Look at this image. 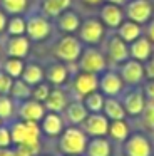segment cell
I'll use <instances>...</instances> for the list:
<instances>
[{
	"instance_id": "6da1fadb",
	"label": "cell",
	"mask_w": 154,
	"mask_h": 156,
	"mask_svg": "<svg viewBox=\"0 0 154 156\" xmlns=\"http://www.w3.org/2000/svg\"><path fill=\"white\" fill-rule=\"evenodd\" d=\"M10 136H12L13 146H23L33 156H39L40 151V126L33 121H22L19 118H13L9 124Z\"/></svg>"
},
{
	"instance_id": "7a4b0ae2",
	"label": "cell",
	"mask_w": 154,
	"mask_h": 156,
	"mask_svg": "<svg viewBox=\"0 0 154 156\" xmlns=\"http://www.w3.org/2000/svg\"><path fill=\"white\" fill-rule=\"evenodd\" d=\"M25 35L30 42H45L54 37V20L44 15L37 7H32L25 14Z\"/></svg>"
},
{
	"instance_id": "3957f363",
	"label": "cell",
	"mask_w": 154,
	"mask_h": 156,
	"mask_svg": "<svg viewBox=\"0 0 154 156\" xmlns=\"http://www.w3.org/2000/svg\"><path fill=\"white\" fill-rule=\"evenodd\" d=\"M89 141V136L84 133L80 126H65L60 133L57 148L62 156H82L86 153V146Z\"/></svg>"
},
{
	"instance_id": "277c9868",
	"label": "cell",
	"mask_w": 154,
	"mask_h": 156,
	"mask_svg": "<svg viewBox=\"0 0 154 156\" xmlns=\"http://www.w3.org/2000/svg\"><path fill=\"white\" fill-rule=\"evenodd\" d=\"M84 49V44L75 34H62L55 39L52 45L54 59L65 64H75L77 59L80 57V52Z\"/></svg>"
},
{
	"instance_id": "5b68a950",
	"label": "cell",
	"mask_w": 154,
	"mask_h": 156,
	"mask_svg": "<svg viewBox=\"0 0 154 156\" xmlns=\"http://www.w3.org/2000/svg\"><path fill=\"white\" fill-rule=\"evenodd\" d=\"M75 66H77V71L92 72V74L99 76L100 72H104L109 67V62H107L106 54L102 52L100 45H84Z\"/></svg>"
},
{
	"instance_id": "8992f818",
	"label": "cell",
	"mask_w": 154,
	"mask_h": 156,
	"mask_svg": "<svg viewBox=\"0 0 154 156\" xmlns=\"http://www.w3.org/2000/svg\"><path fill=\"white\" fill-rule=\"evenodd\" d=\"M100 49L106 54L109 67H117L119 64H122L124 61L129 59V45L114 30H107L106 37H104L102 44H100Z\"/></svg>"
},
{
	"instance_id": "52a82bcc",
	"label": "cell",
	"mask_w": 154,
	"mask_h": 156,
	"mask_svg": "<svg viewBox=\"0 0 154 156\" xmlns=\"http://www.w3.org/2000/svg\"><path fill=\"white\" fill-rule=\"evenodd\" d=\"M107 34L106 25L100 22L97 15H89V17L82 19L80 27L77 30V37L80 39L84 45H100Z\"/></svg>"
},
{
	"instance_id": "ba28073f",
	"label": "cell",
	"mask_w": 154,
	"mask_h": 156,
	"mask_svg": "<svg viewBox=\"0 0 154 156\" xmlns=\"http://www.w3.org/2000/svg\"><path fill=\"white\" fill-rule=\"evenodd\" d=\"M122 108L126 111L127 118H139L142 112L144 106H146V96H144L142 86H126L124 91L119 96Z\"/></svg>"
},
{
	"instance_id": "9c48e42d",
	"label": "cell",
	"mask_w": 154,
	"mask_h": 156,
	"mask_svg": "<svg viewBox=\"0 0 154 156\" xmlns=\"http://www.w3.org/2000/svg\"><path fill=\"white\" fill-rule=\"evenodd\" d=\"M69 87H70V92L74 94V98L82 101V98H86L87 94L99 89V76L92 74V72L77 71L70 76Z\"/></svg>"
},
{
	"instance_id": "30bf717a",
	"label": "cell",
	"mask_w": 154,
	"mask_h": 156,
	"mask_svg": "<svg viewBox=\"0 0 154 156\" xmlns=\"http://www.w3.org/2000/svg\"><path fill=\"white\" fill-rule=\"evenodd\" d=\"M122 9L127 20L139 25L147 24L154 17V0H127Z\"/></svg>"
},
{
	"instance_id": "8fae6325",
	"label": "cell",
	"mask_w": 154,
	"mask_h": 156,
	"mask_svg": "<svg viewBox=\"0 0 154 156\" xmlns=\"http://www.w3.org/2000/svg\"><path fill=\"white\" fill-rule=\"evenodd\" d=\"M122 151L124 156H152V143L146 133L136 131L122 143Z\"/></svg>"
},
{
	"instance_id": "7c38bea8",
	"label": "cell",
	"mask_w": 154,
	"mask_h": 156,
	"mask_svg": "<svg viewBox=\"0 0 154 156\" xmlns=\"http://www.w3.org/2000/svg\"><path fill=\"white\" fill-rule=\"evenodd\" d=\"M124 87L126 84L116 67H107L104 72L99 74V91L106 98H119Z\"/></svg>"
},
{
	"instance_id": "4fadbf2b",
	"label": "cell",
	"mask_w": 154,
	"mask_h": 156,
	"mask_svg": "<svg viewBox=\"0 0 154 156\" xmlns=\"http://www.w3.org/2000/svg\"><path fill=\"white\" fill-rule=\"evenodd\" d=\"M117 72L122 77L124 84L126 86H141L146 79V74H144V64L136 59H127L122 64L117 66Z\"/></svg>"
},
{
	"instance_id": "5bb4252c",
	"label": "cell",
	"mask_w": 154,
	"mask_h": 156,
	"mask_svg": "<svg viewBox=\"0 0 154 156\" xmlns=\"http://www.w3.org/2000/svg\"><path fill=\"white\" fill-rule=\"evenodd\" d=\"M32 42L27 35H7L2 44V51L5 57L25 59L30 54Z\"/></svg>"
},
{
	"instance_id": "9a60e30c",
	"label": "cell",
	"mask_w": 154,
	"mask_h": 156,
	"mask_svg": "<svg viewBox=\"0 0 154 156\" xmlns=\"http://www.w3.org/2000/svg\"><path fill=\"white\" fill-rule=\"evenodd\" d=\"M97 17H99L100 22L106 25L107 30H116V29L126 20L124 9L119 7V5L109 4V2H102V4L97 7Z\"/></svg>"
},
{
	"instance_id": "2e32d148",
	"label": "cell",
	"mask_w": 154,
	"mask_h": 156,
	"mask_svg": "<svg viewBox=\"0 0 154 156\" xmlns=\"http://www.w3.org/2000/svg\"><path fill=\"white\" fill-rule=\"evenodd\" d=\"M70 66L72 64H65V62H60L57 59L50 61L49 64L44 67V74H45V81L50 86H65L70 81Z\"/></svg>"
},
{
	"instance_id": "e0dca14e",
	"label": "cell",
	"mask_w": 154,
	"mask_h": 156,
	"mask_svg": "<svg viewBox=\"0 0 154 156\" xmlns=\"http://www.w3.org/2000/svg\"><path fill=\"white\" fill-rule=\"evenodd\" d=\"M47 109L44 106V102H39L35 99H25L22 102H17V111H15V118L22 119V121H33V122H40V119L45 116Z\"/></svg>"
},
{
	"instance_id": "ac0fdd59",
	"label": "cell",
	"mask_w": 154,
	"mask_h": 156,
	"mask_svg": "<svg viewBox=\"0 0 154 156\" xmlns=\"http://www.w3.org/2000/svg\"><path fill=\"white\" fill-rule=\"evenodd\" d=\"M80 22H82V17H80L79 10L70 7L54 19V27L60 34H77V30L80 27Z\"/></svg>"
},
{
	"instance_id": "d6986e66",
	"label": "cell",
	"mask_w": 154,
	"mask_h": 156,
	"mask_svg": "<svg viewBox=\"0 0 154 156\" xmlns=\"http://www.w3.org/2000/svg\"><path fill=\"white\" fill-rule=\"evenodd\" d=\"M89 138H97V136H107L109 131V119L102 112H89L84 122L80 124Z\"/></svg>"
},
{
	"instance_id": "ffe728a7",
	"label": "cell",
	"mask_w": 154,
	"mask_h": 156,
	"mask_svg": "<svg viewBox=\"0 0 154 156\" xmlns=\"http://www.w3.org/2000/svg\"><path fill=\"white\" fill-rule=\"evenodd\" d=\"M69 102H70L69 92L62 86H52L50 94L44 101V106H45V109L49 112H59V114H62V111L67 108Z\"/></svg>"
},
{
	"instance_id": "44dd1931",
	"label": "cell",
	"mask_w": 154,
	"mask_h": 156,
	"mask_svg": "<svg viewBox=\"0 0 154 156\" xmlns=\"http://www.w3.org/2000/svg\"><path fill=\"white\" fill-rule=\"evenodd\" d=\"M39 126H40V131L45 136H49V138H59L60 133L65 128V121H64L62 114H59V112L47 111L45 116L40 119Z\"/></svg>"
},
{
	"instance_id": "7402d4cb",
	"label": "cell",
	"mask_w": 154,
	"mask_h": 156,
	"mask_svg": "<svg viewBox=\"0 0 154 156\" xmlns=\"http://www.w3.org/2000/svg\"><path fill=\"white\" fill-rule=\"evenodd\" d=\"M87 114H89V111L86 109V106L80 99H72L67 104V108L62 111L64 121L70 126H80L84 122V119L87 118Z\"/></svg>"
},
{
	"instance_id": "603a6c76",
	"label": "cell",
	"mask_w": 154,
	"mask_h": 156,
	"mask_svg": "<svg viewBox=\"0 0 154 156\" xmlns=\"http://www.w3.org/2000/svg\"><path fill=\"white\" fill-rule=\"evenodd\" d=\"M127 45H129V57L136 59V61H139V62H146L147 59L154 54V44L144 34Z\"/></svg>"
},
{
	"instance_id": "cb8c5ba5",
	"label": "cell",
	"mask_w": 154,
	"mask_h": 156,
	"mask_svg": "<svg viewBox=\"0 0 154 156\" xmlns=\"http://www.w3.org/2000/svg\"><path fill=\"white\" fill-rule=\"evenodd\" d=\"M86 156H110L112 154V144L107 136H97L89 138L86 146Z\"/></svg>"
},
{
	"instance_id": "d4e9b609",
	"label": "cell",
	"mask_w": 154,
	"mask_h": 156,
	"mask_svg": "<svg viewBox=\"0 0 154 156\" xmlns=\"http://www.w3.org/2000/svg\"><path fill=\"white\" fill-rule=\"evenodd\" d=\"M44 15H47L49 19H55L59 14H62L64 10L72 7V0H40L35 5Z\"/></svg>"
},
{
	"instance_id": "484cf974",
	"label": "cell",
	"mask_w": 154,
	"mask_h": 156,
	"mask_svg": "<svg viewBox=\"0 0 154 156\" xmlns=\"http://www.w3.org/2000/svg\"><path fill=\"white\" fill-rule=\"evenodd\" d=\"M116 32L117 35H119L121 39H122L124 42H127V44H131L132 41H136V39H139L141 35L144 34V27L142 25H139V24H136V22H132V20H124L122 24L119 25V27L116 29Z\"/></svg>"
},
{
	"instance_id": "4316f807",
	"label": "cell",
	"mask_w": 154,
	"mask_h": 156,
	"mask_svg": "<svg viewBox=\"0 0 154 156\" xmlns=\"http://www.w3.org/2000/svg\"><path fill=\"white\" fill-rule=\"evenodd\" d=\"M102 114L109 121H117V119H127L126 111L122 108V102L119 98H106L104 99V108Z\"/></svg>"
},
{
	"instance_id": "83f0119b",
	"label": "cell",
	"mask_w": 154,
	"mask_h": 156,
	"mask_svg": "<svg viewBox=\"0 0 154 156\" xmlns=\"http://www.w3.org/2000/svg\"><path fill=\"white\" fill-rule=\"evenodd\" d=\"M22 81H25L29 86H35L39 82L45 81V74H44V66H40L39 62H25L23 72L20 76Z\"/></svg>"
},
{
	"instance_id": "f1b7e54d",
	"label": "cell",
	"mask_w": 154,
	"mask_h": 156,
	"mask_svg": "<svg viewBox=\"0 0 154 156\" xmlns=\"http://www.w3.org/2000/svg\"><path fill=\"white\" fill-rule=\"evenodd\" d=\"M131 134V128L127 119H117V121H109V131H107V136L109 139L117 143H124Z\"/></svg>"
},
{
	"instance_id": "f546056e",
	"label": "cell",
	"mask_w": 154,
	"mask_h": 156,
	"mask_svg": "<svg viewBox=\"0 0 154 156\" xmlns=\"http://www.w3.org/2000/svg\"><path fill=\"white\" fill-rule=\"evenodd\" d=\"M0 7L7 15H25L30 10V0H0Z\"/></svg>"
},
{
	"instance_id": "4dcf8cb0",
	"label": "cell",
	"mask_w": 154,
	"mask_h": 156,
	"mask_svg": "<svg viewBox=\"0 0 154 156\" xmlns=\"http://www.w3.org/2000/svg\"><path fill=\"white\" fill-rule=\"evenodd\" d=\"M9 96L15 102H22V101H25V99H30V96H32V86H29L20 77L13 79V84H12V87H10Z\"/></svg>"
},
{
	"instance_id": "1f68e13d",
	"label": "cell",
	"mask_w": 154,
	"mask_h": 156,
	"mask_svg": "<svg viewBox=\"0 0 154 156\" xmlns=\"http://www.w3.org/2000/svg\"><path fill=\"white\" fill-rule=\"evenodd\" d=\"M17 102L9 94H0V119L3 122H9L15 118Z\"/></svg>"
},
{
	"instance_id": "d6a6232c",
	"label": "cell",
	"mask_w": 154,
	"mask_h": 156,
	"mask_svg": "<svg viewBox=\"0 0 154 156\" xmlns=\"http://www.w3.org/2000/svg\"><path fill=\"white\" fill-rule=\"evenodd\" d=\"M25 15H9L5 35H25Z\"/></svg>"
},
{
	"instance_id": "836d02e7",
	"label": "cell",
	"mask_w": 154,
	"mask_h": 156,
	"mask_svg": "<svg viewBox=\"0 0 154 156\" xmlns=\"http://www.w3.org/2000/svg\"><path fill=\"white\" fill-rule=\"evenodd\" d=\"M23 67H25V62H23V59L19 57H5L2 62V69L12 79H19L23 72Z\"/></svg>"
},
{
	"instance_id": "e575fe53",
	"label": "cell",
	"mask_w": 154,
	"mask_h": 156,
	"mask_svg": "<svg viewBox=\"0 0 154 156\" xmlns=\"http://www.w3.org/2000/svg\"><path fill=\"white\" fill-rule=\"evenodd\" d=\"M104 99H106V96L97 89V91L87 94L86 98H82V102H84V106H86V109L89 112H102Z\"/></svg>"
},
{
	"instance_id": "d590c367",
	"label": "cell",
	"mask_w": 154,
	"mask_h": 156,
	"mask_svg": "<svg viewBox=\"0 0 154 156\" xmlns=\"http://www.w3.org/2000/svg\"><path fill=\"white\" fill-rule=\"evenodd\" d=\"M139 121L146 131H154V101H146V106L139 116Z\"/></svg>"
},
{
	"instance_id": "8d00e7d4",
	"label": "cell",
	"mask_w": 154,
	"mask_h": 156,
	"mask_svg": "<svg viewBox=\"0 0 154 156\" xmlns=\"http://www.w3.org/2000/svg\"><path fill=\"white\" fill-rule=\"evenodd\" d=\"M50 89H52V86L47 81H42V82H39V84L32 86V96H30V98L39 101V102H44L47 99V96L50 94Z\"/></svg>"
},
{
	"instance_id": "74e56055",
	"label": "cell",
	"mask_w": 154,
	"mask_h": 156,
	"mask_svg": "<svg viewBox=\"0 0 154 156\" xmlns=\"http://www.w3.org/2000/svg\"><path fill=\"white\" fill-rule=\"evenodd\" d=\"M12 84H13V79L0 67V94H9Z\"/></svg>"
},
{
	"instance_id": "f35d334b",
	"label": "cell",
	"mask_w": 154,
	"mask_h": 156,
	"mask_svg": "<svg viewBox=\"0 0 154 156\" xmlns=\"http://www.w3.org/2000/svg\"><path fill=\"white\" fill-rule=\"evenodd\" d=\"M12 144V136H10V129L9 124H2L0 126V148H10Z\"/></svg>"
},
{
	"instance_id": "ab89813d",
	"label": "cell",
	"mask_w": 154,
	"mask_h": 156,
	"mask_svg": "<svg viewBox=\"0 0 154 156\" xmlns=\"http://www.w3.org/2000/svg\"><path fill=\"white\" fill-rule=\"evenodd\" d=\"M142 91L147 101H154V79H144L142 84Z\"/></svg>"
},
{
	"instance_id": "60d3db41",
	"label": "cell",
	"mask_w": 154,
	"mask_h": 156,
	"mask_svg": "<svg viewBox=\"0 0 154 156\" xmlns=\"http://www.w3.org/2000/svg\"><path fill=\"white\" fill-rule=\"evenodd\" d=\"M144 64V74H146V79H154V54L147 59Z\"/></svg>"
},
{
	"instance_id": "b9f144b4",
	"label": "cell",
	"mask_w": 154,
	"mask_h": 156,
	"mask_svg": "<svg viewBox=\"0 0 154 156\" xmlns=\"http://www.w3.org/2000/svg\"><path fill=\"white\" fill-rule=\"evenodd\" d=\"M142 27H144V35H146V37L154 44V17L151 19L147 24H144Z\"/></svg>"
},
{
	"instance_id": "7bdbcfd3",
	"label": "cell",
	"mask_w": 154,
	"mask_h": 156,
	"mask_svg": "<svg viewBox=\"0 0 154 156\" xmlns=\"http://www.w3.org/2000/svg\"><path fill=\"white\" fill-rule=\"evenodd\" d=\"M7 19L9 15L3 12V9L0 7V35H5V27H7Z\"/></svg>"
},
{
	"instance_id": "ee69618b",
	"label": "cell",
	"mask_w": 154,
	"mask_h": 156,
	"mask_svg": "<svg viewBox=\"0 0 154 156\" xmlns=\"http://www.w3.org/2000/svg\"><path fill=\"white\" fill-rule=\"evenodd\" d=\"M13 156H33V154L23 146H13Z\"/></svg>"
},
{
	"instance_id": "f6af8a7d",
	"label": "cell",
	"mask_w": 154,
	"mask_h": 156,
	"mask_svg": "<svg viewBox=\"0 0 154 156\" xmlns=\"http://www.w3.org/2000/svg\"><path fill=\"white\" fill-rule=\"evenodd\" d=\"M102 2H104V0H80V4L87 5V7H94V9H97Z\"/></svg>"
},
{
	"instance_id": "bcb514c9",
	"label": "cell",
	"mask_w": 154,
	"mask_h": 156,
	"mask_svg": "<svg viewBox=\"0 0 154 156\" xmlns=\"http://www.w3.org/2000/svg\"><path fill=\"white\" fill-rule=\"evenodd\" d=\"M0 156H13V146H10V148H0Z\"/></svg>"
},
{
	"instance_id": "7dc6e473",
	"label": "cell",
	"mask_w": 154,
	"mask_h": 156,
	"mask_svg": "<svg viewBox=\"0 0 154 156\" xmlns=\"http://www.w3.org/2000/svg\"><path fill=\"white\" fill-rule=\"evenodd\" d=\"M104 2H109V4H114V5H119V7H124L127 0H104Z\"/></svg>"
},
{
	"instance_id": "c3c4849f",
	"label": "cell",
	"mask_w": 154,
	"mask_h": 156,
	"mask_svg": "<svg viewBox=\"0 0 154 156\" xmlns=\"http://www.w3.org/2000/svg\"><path fill=\"white\" fill-rule=\"evenodd\" d=\"M2 54H3V51H2V44H0V57H2Z\"/></svg>"
},
{
	"instance_id": "681fc988",
	"label": "cell",
	"mask_w": 154,
	"mask_h": 156,
	"mask_svg": "<svg viewBox=\"0 0 154 156\" xmlns=\"http://www.w3.org/2000/svg\"><path fill=\"white\" fill-rule=\"evenodd\" d=\"M2 124H5V122H3V121H2V119H0V126H2Z\"/></svg>"
}]
</instances>
